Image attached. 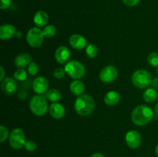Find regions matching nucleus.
<instances>
[{
	"label": "nucleus",
	"mask_w": 158,
	"mask_h": 157,
	"mask_svg": "<svg viewBox=\"0 0 158 157\" xmlns=\"http://www.w3.org/2000/svg\"><path fill=\"white\" fill-rule=\"evenodd\" d=\"M154 118V111L146 105H140L134 108L131 114L133 123L139 126L148 124Z\"/></svg>",
	"instance_id": "f257e3e1"
},
{
	"label": "nucleus",
	"mask_w": 158,
	"mask_h": 157,
	"mask_svg": "<svg viewBox=\"0 0 158 157\" xmlns=\"http://www.w3.org/2000/svg\"><path fill=\"white\" fill-rule=\"evenodd\" d=\"M118 72L114 66H108L103 68L100 73V78L105 83H112L117 78Z\"/></svg>",
	"instance_id": "6e6552de"
},
{
	"label": "nucleus",
	"mask_w": 158,
	"mask_h": 157,
	"mask_svg": "<svg viewBox=\"0 0 158 157\" xmlns=\"http://www.w3.org/2000/svg\"><path fill=\"white\" fill-rule=\"evenodd\" d=\"M0 69H1V73H2V75H1V78H0V80H1V81H3V80H4L5 71H4V69H3L2 66H1V67H0Z\"/></svg>",
	"instance_id": "473e14b6"
},
{
	"label": "nucleus",
	"mask_w": 158,
	"mask_h": 157,
	"mask_svg": "<svg viewBox=\"0 0 158 157\" xmlns=\"http://www.w3.org/2000/svg\"><path fill=\"white\" fill-rule=\"evenodd\" d=\"M69 56H70V52L69 49L66 46H62L57 48L55 52L56 60L60 64H64L68 61Z\"/></svg>",
	"instance_id": "f8f14e48"
},
{
	"label": "nucleus",
	"mask_w": 158,
	"mask_h": 157,
	"mask_svg": "<svg viewBox=\"0 0 158 157\" xmlns=\"http://www.w3.org/2000/svg\"><path fill=\"white\" fill-rule=\"evenodd\" d=\"M29 108L32 113L38 116H43L48 110L46 98L43 95H34L29 103Z\"/></svg>",
	"instance_id": "7ed1b4c3"
},
{
	"label": "nucleus",
	"mask_w": 158,
	"mask_h": 157,
	"mask_svg": "<svg viewBox=\"0 0 158 157\" xmlns=\"http://www.w3.org/2000/svg\"><path fill=\"white\" fill-rule=\"evenodd\" d=\"M34 23L38 27H43L46 26L49 22V15L45 11L40 10L35 12L33 18Z\"/></svg>",
	"instance_id": "2eb2a0df"
},
{
	"label": "nucleus",
	"mask_w": 158,
	"mask_h": 157,
	"mask_svg": "<svg viewBox=\"0 0 158 157\" xmlns=\"http://www.w3.org/2000/svg\"><path fill=\"white\" fill-rule=\"evenodd\" d=\"M43 32L44 36L47 37V38H52L55 35L56 32V29L52 25H48V26H45Z\"/></svg>",
	"instance_id": "5701e85b"
},
{
	"label": "nucleus",
	"mask_w": 158,
	"mask_h": 157,
	"mask_svg": "<svg viewBox=\"0 0 158 157\" xmlns=\"http://www.w3.org/2000/svg\"><path fill=\"white\" fill-rule=\"evenodd\" d=\"M122 1H123V2L125 5H127L128 6H131V7L137 6L140 2V0H122Z\"/></svg>",
	"instance_id": "7c9ffc66"
},
{
	"label": "nucleus",
	"mask_w": 158,
	"mask_h": 157,
	"mask_svg": "<svg viewBox=\"0 0 158 157\" xmlns=\"http://www.w3.org/2000/svg\"><path fill=\"white\" fill-rule=\"evenodd\" d=\"M45 97L46 98V99L49 100L52 103H57L61 99V93L58 89H52L46 92Z\"/></svg>",
	"instance_id": "412c9836"
},
{
	"label": "nucleus",
	"mask_w": 158,
	"mask_h": 157,
	"mask_svg": "<svg viewBox=\"0 0 158 157\" xmlns=\"http://www.w3.org/2000/svg\"><path fill=\"white\" fill-rule=\"evenodd\" d=\"M24 147L29 152H33V151H35L36 149L37 146L35 142L32 141V140H28L25 143Z\"/></svg>",
	"instance_id": "c85d7f7f"
},
{
	"label": "nucleus",
	"mask_w": 158,
	"mask_h": 157,
	"mask_svg": "<svg viewBox=\"0 0 158 157\" xmlns=\"http://www.w3.org/2000/svg\"><path fill=\"white\" fill-rule=\"evenodd\" d=\"M152 77L151 73L145 69H139L134 72L132 75V83L134 86L139 89H145L151 86Z\"/></svg>",
	"instance_id": "20e7f679"
},
{
	"label": "nucleus",
	"mask_w": 158,
	"mask_h": 157,
	"mask_svg": "<svg viewBox=\"0 0 158 157\" xmlns=\"http://www.w3.org/2000/svg\"><path fill=\"white\" fill-rule=\"evenodd\" d=\"M120 95L116 91H110L109 92L105 95L104 96V103L107 106H115L120 102Z\"/></svg>",
	"instance_id": "a211bd4d"
},
{
	"label": "nucleus",
	"mask_w": 158,
	"mask_h": 157,
	"mask_svg": "<svg viewBox=\"0 0 158 157\" xmlns=\"http://www.w3.org/2000/svg\"><path fill=\"white\" fill-rule=\"evenodd\" d=\"M127 145L131 149H137L140 147L142 143V138L140 134L136 130H131L127 132L125 136Z\"/></svg>",
	"instance_id": "1a4fd4ad"
},
{
	"label": "nucleus",
	"mask_w": 158,
	"mask_h": 157,
	"mask_svg": "<svg viewBox=\"0 0 158 157\" xmlns=\"http://www.w3.org/2000/svg\"><path fill=\"white\" fill-rule=\"evenodd\" d=\"M154 112H155V113L158 115V103L155 105V107H154Z\"/></svg>",
	"instance_id": "f704fd0d"
},
{
	"label": "nucleus",
	"mask_w": 158,
	"mask_h": 157,
	"mask_svg": "<svg viewBox=\"0 0 158 157\" xmlns=\"http://www.w3.org/2000/svg\"><path fill=\"white\" fill-rule=\"evenodd\" d=\"M27 78V72L23 68L17 69L14 73V78L18 81H24Z\"/></svg>",
	"instance_id": "b1692460"
},
{
	"label": "nucleus",
	"mask_w": 158,
	"mask_h": 157,
	"mask_svg": "<svg viewBox=\"0 0 158 157\" xmlns=\"http://www.w3.org/2000/svg\"><path fill=\"white\" fill-rule=\"evenodd\" d=\"M90 157H104V155L102 153H100V152H96V153H94Z\"/></svg>",
	"instance_id": "72a5a7b5"
},
{
	"label": "nucleus",
	"mask_w": 158,
	"mask_h": 157,
	"mask_svg": "<svg viewBox=\"0 0 158 157\" xmlns=\"http://www.w3.org/2000/svg\"><path fill=\"white\" fill-rule=\"evenodd\" d=\"M9 136V131L4 126H0V142L3 143Z\"/></svg>",
	"instance_id": "a878e982"
},
{
	"label": "nucleus",
	"mask_w": 158,
	"mask_h": 157,
	"mask_svg": "<svg viewBox=\"0 0 158 157\" xmlns=\"http://www.w3.org/2000/svg\"><path fill=\"white\" fill-rule=\"evenodd\" d=\"M69 44L76 49H83L86 46V39L80 34H73L69 38Z\"/></svg>",
	"instance_id": "ddd939ff"
},
{
	"label": "nucleus",
	"mask_w": 158,
	"mask_h": 157,
	"mask_svg": "<svg viewBox=\"0 0 158 157\" xmlns=\"http://www.w3.org/2000/svg\"><path fill=\"white\" fill-rule=\"evenodd\" d=\"M66 70L65 69H63V68H57V69H55L53 72V75L55 78H58V79H61V78H63L66 75Z\"/></svg>",
	"instance_id": "bb28decb"
},
{
	"label": "nucleus",
	"mask_w": 158,
	"mask_h": 157,
	"mask_svg": "<svg viewBox=\"0 0 158 157\" xmlns=\"http://www.w3.org/2000/svg\"><path fill=\"white\" fill-rule=\"evenodd\" d=\"M157 75H158V67H157Z\"/></svg>",
	"instance_id": "e433bc0d"
},
{
	"label": "nucleus",
	"mask_w": 158,
	"mask_h": 157,
	"mask_svg": "<svg viewBox=\"0 0 158 157\" xmlns=\"http://www.w3.org/2000/svg\"><path fill=\"white\" fill-rule=\"evenodd\" d=\"M49 113L51 116L56 119H62L65 115V108L58 103H53L49 106Z\"/></svg>",
	"instance_id": "4468645a"
},
{
	"label": "nucleus",
	"mask_w": 158,
	"mask_h": 157,
	"mask_svg": "<svg viewBox=\"0 0 158 157\" xmlns=\"http://www.w3.org/2000/svg\"><path fill=\"white\" fill-rule=\"evenodd\" d=\"M28 72L31 75H35L39 72V66L35 62H31L28 66Z\"/></svg>",
	"instance_id": "cd10ccee"
},
{
	"label": "nucleus",
	"mask_w": 158,
	"mask_h": 157,
	"mask_svg": "<svg viewBox=\"0 0 158 157\" xmlns=\"http://www.w3.org/2000/svg\"><path fill=\"white\" fill-rule=\"evenodd\" d=\"M95 109V101L89 95H79L74 103V109L81 116L89 115Z\"/></svg>",
	"instance_id": "f03ea898"
},
{
	"label": "nucleus",
	"mask_w": 158,
	"mask_h": 157,
	"mask_svg": "<svg viewBox=\"0 0 158 157\" xmlns=\"http://www.w3.org/2000/svg\"><path fill=\"white\" fill-rule=\"evenodd\" d=\"M155 152L158 156V145H157V146H156V148H155Z\"/></svg>",
	"instance_id": "c9c22d12"
},
{
	"label": "nucleus",
	"mask_w": 158,
	"mask_h": 157,
	"mask_svg": "<svg viewBox=\"0 0 158 157\" xmlns=\"http://www.w3.org/2000/svg\"><path fill=\"white\" fill-rule=\"evenodd\" d=\"M26 40L28 44L33 48H38L43 44L44 40V35L41 29L34 27L29 30L26 35Z\"/></svg>",
	"instance_id": "0eeeda50"
},
{
	"label": "nucleus",
	"mask_w": 158,
	"mask_h": 157,
	"mask_svg": "<svg viewBox=\"0 0 158 157\" xmlns=\"http://www.w3.org/2000/svg\"><path fill=\"white\" fill-rule=\"evenodd\" d=\"M65 70L71 78L75 79H80L83 78L86 73L84 66L81 62L75 60L68 62V63H66L65 66Z\"/></svg>",
	"instance_id": "39448f33"
},
{
	"label": "nucleus",
	"mask_w": 158,
	"mask_h": 157,
	"mask_svg": "<svg viewBox=\"0 0 158 157\" xmlns=\"http://www.w3.org/2000/svg\"><path fill=\"white\" fill-rule=\"evenodd\" d=\"M32 62V58L28 53H21L17 55L15 59V65L18 68H25Z\"/></svg>",
	"instance_id": "f3484780"
},
{
	"label": "nucleus",
	"mask_w": 158,
	"mask_h": 157,
	"mask_svg": "<svg viewBox=\"0 0 158 157\" xmlns=\"http://www.w3.org/2000/svg\"><path fill=\"white\" fill-rule=\"evenodd\" d=\"M71 92L76 95H81L85 91V86L84 83L79 79H75L73 82H72L70 84Z\"/></svg>",
	"instance_id": "6ab92c4d"
},
{
	"label": "nucleus",
	"mask_w": 158,
	"mask_h": 157,
	"mask_svg": "<svg viewBox=\"0 0 158 157\" xmlns=\"http://www.w3.org/2000/svg\"><path fill=\"white\" fill-rule=\"evenodd\" d=\"M15 34V29L12 25L6 24L0 27V38L2 39H9Z\"/></svg>",
	"instance_id": "dca6fc26"
},
{
	"label": "nucleus",
	"mask_w": 158,
	"mask_h": 157,
	"mask_svg": "<svg viewBox=\"0 0 158 157\" xmlns=\"http://www.w3.org/2000/svg\"><path fill=\"white\" fill-rule=\"evenodd\" d=\"M49 87L48 80L43 76H39L32 83V89L37 94H43L47 91Z\"/></svg>",
	"instance_id": "9d476101"
},
{
	"label": "nucleus",
	"mask_w": 158,
	"mask_h": 157,
	"mask_svg": "<svg viewBox=\"0 0 158 157\" xmlns=\"http://www.w3.org/2000/svg\"><path fill=\"white\" fill-rule=\"evenodd\" d=\"M2 90L6 95H12L17 90V83L15 78L6 77L2 83Z\"/></svg>",
	"instance_id": "9b49d317"
},
{
	"label": "nucleus",
	"mask_w": 158,
	"mask_h": 157,
	"mask_svg": "<svg viewBox=\"0 0 158 157\" xmlns=\"http://www.w3.org/2000/svg\"><path fill=\"white\" fill-rule=\"evenodd\" d=\"M151 86H152V88H154V89H158V77H155V78H152Z\"/></svg>",
	"instance_id": "2f4dec72"
},
{
	"label": "nucleus",
	"mask_w": 158,
	"mask_h": 157,
	"mask_svg": "<svg viewBox=\"0 0 158 157\" xmlns=\"http://www.w3.org/2000/svg\"><path fill=\"white\" fill-rule=\"evenodd\" d=\"M98 49L94 44H89L86 48V53L89 58H95L98 55Z\"/></svg>",
	"instance_id": "4be33fe9"
},
{
	"label": "nucleus",
	"mask_w": 158,
	"mask_h": 157,
	"mask_svg": "<svg viewBox=\"0 0 158 157\" xmlns=\"http://www.w3.org/2000/svg\"><path fill=\"white\" fill-rule=\"evenodd\" d=\"M11 0H0V9H6L10 7Z\"/></svg>",
	"instance_id": "c756f323"
},
{
	"label": "nucleus",
	"mask_w": 158,
	"mask_h": 157,
	"mask_svg": "<svg viewBox=\"0 0 158 157\" xmlns=\"http://www.w3.org/2000/svg\"><path fill=\"white\" fill-rule=\"evenodd\" d=\"M148 62L151 66L158 67V53L153 52L149 54L148 57Z\"/></svg>",
	"instance_id": "393cba45"
},
{
	"label": "nucleus",
	"mask_w": 158,
	"mask_h": 157,
	"mask_svg": "<svg viewBox=\"0 0 158 157\" xmlns=\"http://www.w3.org/2000/svg\"><path fill=\"white\" fill-rule=\"evenodd\" d=\"M158 97V93L155 89L154 88H148L143 92V98L145 102L148 103H152L157 100Z\"/></svg>",
	"instance_id": "aec40b11"
},
{
	"label": "nucleus",
	"mask_w": 158,
	"mask_h": 157,
	"mask_svg": "<svg viewBox=\"0 0 158 157\" xmlns=\"http://www.w3.org/2000/svg\"><path fill=\"white\" fill-rule=\"evenodd\" d=\"M9 144L15 149H20L26 143V135L23 129L19 128L14 129L9 135Z\"/></svg>",
	"instance_id": "423d86ee"
}]
</instances>
